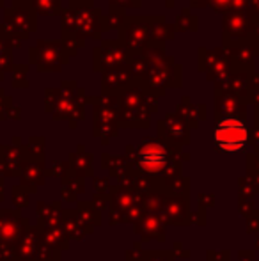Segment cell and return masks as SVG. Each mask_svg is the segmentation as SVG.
Here are the masks:
<instances>
[{"mask_svg": "<svg viewBox=\"0 0 259 261\" xmlns=\"http://www.w3.org/2000/svg\"><path fill=\"white\" fill-rule=\"evenodd\" d=\"M249 132L243 121L236 117H225L217 124L213 132V141L218 149L225 153H238L247 146Z\"/></svg>", "mask_w": 259, "mask_h": 261, "instance_id": "cell-1", "label": "cell"}, {"mask_svg": "<svg viewBox=\"0 0 259 261\" xmlns=\"http://www.w3.org/2000/svg\"><path fill=\"white\" fill-rule=\"evenodd\" d=\"M138 162H140L142 169H146L148 172H158L165 167L167 155L158 144H148L138 153Z\"/></svg>", "mask_w": 259, "mask_h": 261, "instance_id": "cell-2", "label": "cell"}]
</instances>
